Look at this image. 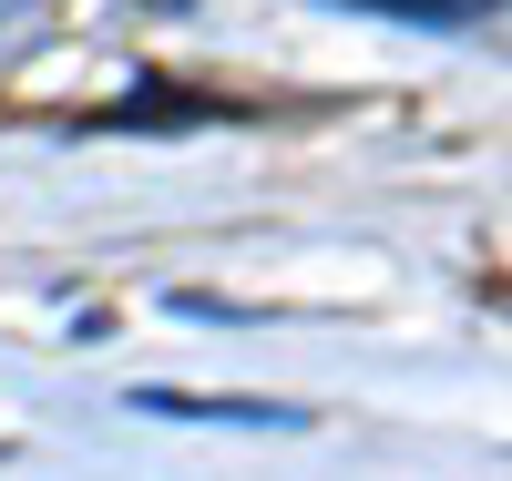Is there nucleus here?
I'll use <instances>...</instances> for the list:
<instances>
[{
    "instance_id": "obj_1",
    "label": "nucleus",
    "mask_w": 512,
    "mask_h": 481,
    "mask_svg": "<svg viewBox=\"0 0 512 481\" xmlns=\"http://www.w3.org/2000/svg\"><path fill=\"white\" fill-rule=\"evenodd\" d=\"M359 11H390V21H472L482 0H359Z\"/></svg>"
}]
</instances>
